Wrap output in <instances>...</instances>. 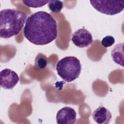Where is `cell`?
Instances as JSON below:
<instances>
[{
	"label": "cell",
	"mask_w": 124,
	"mask_h": 124,
	"mask_svg": "<svg viewBox=\"0 0 124 124\" xmlns=\"http://www.w3.org/2000/svg\"><path fill=\"white\" fill-rule=\"evenodd\" d=\"M24 35L35 45H46L55 40L58 35L56 20L45 11H38L29 16L24 28Z\"/></svg>",
	"instance_id": "cell-1"
},
{
	"label": "cell",
	"mask_w": 124,
	"mask_h": 124,
	"mask_svg": "<svg viewBox=\"0 0 124 124\" xmlns=\"http://www.w3.org/2000/svg\"><path fill=\"white\" fill-rule=\"evenodd\" d=\"M28 15L16 9H5L0 11V37L9 38L17 35L23 27Z\"/></svg>",
	"instance_id": "cell-2"
},
{
	"label": "cell",
	"mask_w": 124,
	"mask_h": 124,
	"mask_svg": "<svg viewBox=\"0 0 124 124\" xmlns=\"http://www.w3.org/2000/svg\"><path fill=\"white\" fill-rule=\"evenodd\" d=\"M58 75L65 81L71 82L78 78L81 73L80 61L74 56H66L58 61L56 66Z\"/></svg>",
	"instance_id": "cell-3"
},
{
	"label": "cell",
	"mask_w": 124,
	"mask_h": 124,
	"mask_svg": "<svg viewBox=\"0 0 124 124\" xmlns=\"http://www.w3.org/2000/svg\"><path fill=\"white\" fill-rule=\"evenodd\" d=\"M91 5L98 12L107 15H115L124 9V0H90Z\"/></svg>",
	"instance_id": "cell-4"
},
{
	"label": "cell",
	"mask_w": 124,
	"mask_h": 124,
	"mask_svg": "<svg viewBox=\"0 0 124 124\" xmlns=\"http://www.w3.org/2000/svg\"><path fill=\"white\" fill-rule=\"evenodd\" d=\"M71 40L76 46L80 48L88 47L93 42L91 33L84 28L75 31L72 34Z\"/></svg>",
	"instance_id": "cell-5"
},
{
	"label": "cell",
	"mask_w": 124,
	"mask_h": 124,
	"mask_svg": "<svg viewBox=\"0 0 124 124\" xmlns=\"http://www.w3.org/2000/svg\"><path fill=\"white\" fill-rule=\"evenodd\" d=\"M0 86L6 90H11L17 84L19 78L17 73L14 71L5 68L0 72Z\"/></svg>",
	"instance_id": "cell-6"
},
{
	"label": "cell",
	"mask_w": 124,
	"mask_h": 124,
	"mask_svg": "<svg viewBox=\"0 0 124 124\" xmlns=\"http://www.w3.org/2000/svg\"><path fill=\"white\" fill-rule=\"evenodd\" d=\"M56 118L58 124H74L77 121V113L74 108L65 107L58 110Z\"/></svg>",
	"instance_id": "cell-7"
},
{
	"label": "cell",
	"mask_w": 124,
	"mask_h": 124,
	"mask_svg": "<svg viewBox=\"0 0 124 124\" xmlns=\"http://www.w3.org/2000/svg\"><path fill=\"white\" fill-rule=\"evenodd\" d=\"M92 117L97 124H107L109 123L112 118V114L108 109L101 106L94 110L92 113Z\"/></svg>",
	"instance_id": "cell-8"
},
{
	"label": "cell",
	"mask_w": 124,
	"mask_h": 124,
	"mask_svg": "<svg viewBox=\"0 0 124 124\" xmlns=\"http://www.w3.org/2000/svg\"><path fill=\"white\" fill-rule=\"evenodd\" d=\"M124 43L116 45L111 51V56L114 62L122 67L124 66Z\"/></svg>",
	"instance_id": "cell-9"
},
{
	"label": "cell",
	"mask_w": 124,
	"mask_h": 124,
	"mask_svg": "<svg viewBox=\"0 0 124 124\" xmlns=\"http://www.w3.org/2000/svg\"><path fill=\"white\" fill-rule=\"evenodd\" d=\"M47 57L42 53H39L36 56L34 59V66L37 70H42L44 69L47 65Z\"/></svg>",
	"instance_id": "cell-10"
},
{
	"label": "cell",
	"mask_w": 124,
	"mask_h": 124,
	"mask_svg": "<svg viewBox=\"0 0 124 124\" xmlns=\"http://www.w3.org/2000/svg\"><path fill=\"white\" fill-rule=\"evenodd\" d=\"M49 10L54 13H58L61 12L63 7V3L61 0H51L48 3Z\"/></svg>",
	"instance_id": "cell-11"
},
{
	"label": "cell",
	"mask_w": 124,
	"mask_h": 124,
	"mask_svg": "<svg viewBox=\"0 0 124 124\" xmlns=\"http://www.w3.org/2000/svg\"><path fill=\"white\" fill-rule=\"evenodd\" d=\"M49 0H23L22 3L26 6L38 8L43 6L46 4H48Z\"/></svg>",
	"instance_id": "cell-12"
},
{
	"label": "cell",
	"mask_w": 124,
	"mask_h": 124,
	"mask_svg": "<svg viewBox=\"0 0 124 124\" xmlns=\"http://www.w3.org/2000/svg\"><path fill=\"white\" fill-rule=\"evenodd\" d=\"M115 42L114 38L110 35H108L104 37L101 40V44L104 47H108L112 46Z\"/></svg>",
	"instance_id": "cell-13"
}]
</instances>
